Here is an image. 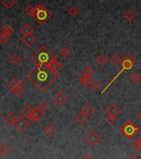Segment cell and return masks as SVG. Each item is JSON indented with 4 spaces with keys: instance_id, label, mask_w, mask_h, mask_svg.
I'll return each instance as SVG.
<instances>
[{
    "instance_id": "cell-1",
    "label": "cell",
    "mask_w": 141,
    "mask_h": 159,
    "mask_svg": "<svg viewBox=\"0 0 141 159\" xmlns=\"http://www.w3.org/2000/svg\"><path fill=\"white\" fill-rule=\"evenodd\" d=\"M26 78L40 91L44 92L58 78V73L54 72L49 65H36L26 74Z\"/></svg>"
},
{
    "instance_id": "cell-2",
    "label": "cell",
    "mask_w": 141,
    "mask_h": 159,
    "mask_svg": "<svg viewBox=\"0 0 141 159\" xmlns=\"http://www.w3.org/2000/svg\"><path fill=\"white\" fill-rule=\"evenodd\" d=\"M55 58L51 51L45 45H41L31 55V60L38 66L48 65Z\"/></svg>"
},
{
    "instance_id": "cell-3",
    "label": "cell",
    "mask_w": 141,
    "mask_h": 159,
    "mask_svg": "<svg viewBox=\"0 0 141 159\" xmlns=\"http://www.w3.org/2000/svg\"><path fill=\"white\" fill-rule=\"evenodd\" d=\"M51 13L42 4H36L34 7V13L32 18L40 25H45L51 19Z\"/></svg>"
},
{
    "instance_id": "cell-4",
    "label": "cell",
    "mask_w": 141,
    "mask_h": 159,
    "mask_svg": "<svg viewBox=\"0 0 141 159\" xmlns=\"http://www.w3.org/2000/svg\"><path fill=\"white\" fill-rule=\"evenodd\" d=\"M120 131L122 133V135L125 136L126 138L131 139L135 136L136 133H138L139 128L136 127L135 124L131 120H129L120 128Z\"/></svg>"
},
{
    "instance_id": "cell-5",
    "label": "cell",
    "mask_w": 141,
    "mask_h": 159,
    "mask_svg": "<svg viewBox=\"0 0 141 159\" xmlns=\"http://www.w3.org/2000/svg\"><path fill=\"white\" fill-rule=\"evenodd\" d=\"M121 66H122V69H121V70H120V72H119V73L117 74V75H116V76H115L114 78H113V80H111V81L110 83L107 84V86H106L105 89L103 90V91H102V94H103V93H104V92H105L106 90H107L108 88H109V87L111 86V85H112L113 82H114V81H115L116 79L118 78L119 76H120V75H121V74L123 72L124 70H131V69L133 68L134 63L131 62V61H122V63H121Z\"/></svg>"
},
{
    "instance_id": "cell-6",
    "label": "cell",
    "mask_w": 141,
    "mask_h": 159,
    "mask_svg": "<svg viewBox=\"0 0 141 159\" xmlns=\"http://www.w3.org/2000/svg\"><path fill=\"white\" fill-rule=\"evenodd\" d=\"M85 141L89 144L91 147H95L102 141L101 136L96 131H90L89 133L85 137Z\"/></svg>"
},
{
    "instance_id": "cell-7",
    "label": "cell",
    "mask_w": 141,
    "mask_h": 159,
    "mask_svg": "<svg viewBox=\"0 0 141 159\" xmlns=\"http://www.w3.org/2000/svg\"><path fill=\"white\" fill-rule=\"evenodd\" d=\"M29 124H30V123L27 120V119L23 117V116H20V117H18V119L16 121L14 126L18 132L23 133L26 130V128H28Z\"/></svg>"
},
{
    "instance_id": "cell-8",
    "label": "cell",
    "mask_w": 141,
    "mask_h": 159,
    "mask_svg": "<svg viewBox=\"0 0 141 159\" xmlns=\"http://www.w3.org/2000/svg\"><path fill=\"white\" fill-rule=\"evenodd\" d=\"M44 113L45 112L43 110H41L40 108L36 106L34 109H32V114H31V116L30 118V121L31 123L38 122L39 120L43 117Z\"/></svg>"
},
{
    "instance_id": "cell-9",
    "label": "cell",
    "mask_w": 141,
    "mask_h": 159,
    "mask_svg": "<svg viewBox=\"0 0 141 159\" xmlns=\"http://www.w3.org/2000/svg\"><path fill=\"white\" fill-rule=\"evenodd\" d=\"M106 112H107V115H111V116H115V117H116L117 115H119L121 114V110H120V108L118 107L117 104L112 103V104H111L110 105L108 106L107 110H106Z\"/></svg>"
},
{
    "instance_id": "cell-10",
    "label": "cell",
    "mask_w": 141,
    "mask_h": 159,
    "mask_svg": "<svg viewBox=\"0 0 141 159\" xmlns=\"http://www.w3.org/2000/svg\"><path fill=\"white\" fill-rule=\"evenodd\" d=\"M53 100L58 105H62L67 101V97L63 92H58L53 97Z\"/></svg>"
},
{
    "instance_id": "cell-11",
    "label": "cell",
    "mask_w": 141,
    "mask_h": 159,
    "mask_svg": "<svg viewBox=\"0 0 141 159\" xmlns=\"http://www.w3.org/2000/svg\"><path fill=\"white\" fill-rule=\"evenodd\" d=\"M22 42L23 44H25L26 47H31L36 42V37H34L33 34L27 35V36H23L22 37Z\"/></svg>"
},
{
    "instance_id": "cell-12",
    "label": "cell",
    "mask_w": 141,
    "mask_h": 159,
    "mask_svg": "<svg viewBox=\"0 0 141 159\" xmlns=\"http://www.w3.org/2000/svg\"><path fill=\"white\" fill-rule=\"evenodd\" d=\"M17 119H18V117L12 112H9L4 116V120H5V122L7 123L8 124H10V125L14 126Z\"/></svg>"
},
{
    "instance_id": "cell-13",
    "label": "cell",
    "mask_w": 141,
    "mask_h": 159,
    "mask_svg": "<svg viewBox=\"0 0 141 159\" xmlns=\"http://www.w3.org/2000/svg\"><path fill=\"white\" fill-rule=\"evenodd\" d=\"M14 33L13 30L11 27L8 26H2L0 27V36H11Z\"/></svg>"
},
{
    "instance_id": "cell-14",
    "label": "cell",
    "mask_w": 141,
    "mask_h": 159,
    "mask_svg": "<svg viewBox=\"0 0 141 159\" xmlns=\"http://www.w3.org/2000/svg\"><path fill=\"white\" fill-rule=\"evenodd\" d=\"M48 65H49L50 67L51 68L52 70H54V72H56V73H59V71L62 70V68H63L62 65L59 62V61H57L56 58L52 61Z\"/></svg>"
},
{
    "instance_id": "cell-15",
    "label": "cell",
    "mask_w": 141,
    "mask_h": 159,
    "mask_svg": "<svg viewBox=\"0 0 141 159\" xmlns=\"http://www.w3.org/2000/svg\"><path fill=\"white\" fill-rule=\"evenodd\" d=\"M22 86V81H21L18 77H13V78L8 82V86H9V88L11 89V90L13 89H15V88H17V87H18V86Z\"/></svg>"
},
{
    "instance_id": "cell-16",
    "label": "cell",
    "mask_w": 141,
    "mask_h": 159,
    "mask_svg": "<svg viewBox=\"0 0 141 159\" xmlns=\"http://www.w3.org/2000/svg\"><path fill=\"white\" fill-rule=\"evenodd\" d=\"M94 111H95V110H94V108L92 107L91 104H86L83 107L82 111H81V112H82L83 114H84L85 115H87V116L89 117L90 115H92V114L94 113Z\"/></svg>"
},
{
    "instance_id": "cell-17",
    "label": "cell",
    "mask_w": 141,
    "mask_h": 159,
    "mask_svg": "<svg viewBox=\"0 0 141 159\" xmlns=\"http://www.w3.org/2000/svg\"><path fill=\"white\" fill-rule=\"evenodd\" d=\"M22 114L23 117H25L26 119H30V118L31 116V114H32V108L28 105V104H26L25 105L24 107L22 108Z\"/></svg>"
},
{
    "instance_id": "cell-18",
    "label": "cell",
    "mask_w": 141,
    "mask_h": 159,
    "mask_svg": "<svg viewBox=\"0 0 141 159\" xmlns=\"http://www.w3.org/2000/svg\"><path fill=\"white\" fill-rule=\"evenodd\" d=\"M20 32L22 36H27V35H31L33 33V29L31 28V27L29 24H25L20 29Z\"/></svg>"
},
{
    "instance_id": "cell-19",
    "label": "cell",
    "mask_w": 141,
    "mask_h": 159,
    "mask_svg": "<svg viewBox=\"0 0 141 159\" xmlns=\"http://www.w3.org/2000/svg\"><path fill=\"white\" fill-rule=\"evenodd\" d=\"M96 61H97V63H98V65H100L101 67H103V66H104V65L107 63L108 58L107 57V56H106L105 54L101 53L100 55L98 56V57H97Z\"/></svg>"
},
{
    "instance_id": "cell-20",
    "label": "cell",
    "mask_w": 141,
    "mask_h": 159,
    "mask_svg": "<svg viewBox=\"0 0 141 159\" xmlns=\"http://www.w3.org/2000/svg\"><path fill=\"white\" fill-rule=\"evenodd\" d=\"M88 118H89L88 116L85 115L84 114H83V113L81 112L79 113V115H77V116H76V120H77V122L79 123L80 125H83V124H85V123L87 122Z\"/></svg>"
},
{
    "instance_id": "cell-21",
    "label": "cell",
    "mask_w": 141,
    "mask_h": 159,
    "mask_svg": "<svg viewBox=\"0 0 141 159\" xmlns=\"http://www.w3.org/2000/svg\"><path fill=\"white\" fill-rule=\"evenodd\" d=\"M79 82L82 84L83 86H89V84L91 83L92 79H91L90 76H87V75L83 74V75H82V76H80L79 78Z\"/></svg>"
},
{
    "instance_id": "cell-22",
    "label": "cell",
    "mask_w": 141,
    "mask_h": 159,
    "mask_svg": "<svg viewBox=\"0 0 141 159\" xmlns=\"http://www.w3.org/2000/svg\"><path fill=\"white\" fill-rule=\"evenodd\" d=\"M67 13L69 14L71 18H76L79 14V10L76 6H71L70 8L67 10Z\"/></svg>"
},
{
    "instance_id": "cell-23",
    "label": "cell",
    "mask_w": 141,
    "mask_h": 159,
    "mask_svg": "<svg viewBox=\"0 0 141 159\" xmlns=\"http://www.w3.org/2000/svg\"><path fill=\"white\" fill-rule=\"evenodd\" d=\"M9 153H11V148L8 144L3 143L0 145V153L3 156H7Z\"/></svg>"
},
{
    "instance_id": "cell-24",
    "label": "cell",
    "mask_w": 141,
    "mask_h": 159,
    "mask_svg": "<svg viewBox=\"0 0 141 159\" xmlns=\"http://www.w3.org/2000/svg\"><path fill=\"white\" fill-rule=\"evenodd\" d=\"M17 3L16 0H2L1 3L3 4V6L7 9H11L14 7V5Z\"/></svg>"
},
{
    "instance_id": "cell-25",
    "label": "cell",
    "mask_w": 141,
    "mask_h": 159,
    "mask_svg": "<svg viewBox=\"0 0 141 159\" xmlns=\"http://www.w3.org/2000/svg\"><path fill=\"white\" fill-rule=\"evenodd\" d=\"M110 61L113 65L117 66V65L122 61V59H121V57L118 55V54L115 53V54H113V55L111 56V57L110 58Z\"/></svg>"
},
{
    "instance_id": "cell-26",
    "label": "cell",
    "mask_w": 141,
    "mask_h": 159,
    "mask_svg": "<svg viewBox=\"0 0 141 159\" xmlns=\"http://www.w3.org/2000/svg\"><path fill=\"white\" fill-rule=\"evenodd\" d=\"M44 133H45V134H46V136H52L54 133V128L53 127L52 124L48 123V124H46V125L45 126V128H44Z\"/></svg>"
},
{
    "instance_id": "cell-27",
    "label": "cell",
    "mask_w": 141,
    "mask_h": 159,
    "mask_svg": "<svg viewBox=\"0 0 141 159\" xmlns=\"http://www.w3.org/2000/svg\"><path fill=\"white\" fill-rule=\"evenodd\" d=\"M135 13L132 10H128L126 11V13H124V18L129 22H131L133 21L134 19H135Z\"/></svg>"
},
{
    "instance_id": "cell-28",
    "label": "cell",
    "mask_w": 141,
    "mask_h": 159,
    "mask_svg": "<svg viewBox=\"0 0 141 159\" xmlns=\"http://www.w3.org/2000/svg\"><path fill=\"white\" fill-rule=\"evenodd\" d=\"M10 61L13 63V65H19L21 62H22V58L18 55V54H16V53H13L12 56L10 58Z\"/></svg>"
},
{
    "instance_id": "cell-29",
    "label": "cell",
    "mask_w": 141,
    "mask_h": 159,
    "mask_svg": "<svg viewBox=\"0 0 141 159\" xmlns=\"http://www.w3.org/2000/svg\"><path fill=\"white\" fill-rule=\"evenodd\" d=\"M59 53H60V55H61L62 57L67 58L68 56H70V54H71V52H70V50H69L67 47H62L61 48H60Z\"/></svg>"
},
{
    "instance_id": "cell-30",
    "label": "cell",
    "mask_w": 141,
    "mask_h": 159,
    "mask_svg": "<svg viewBox=\"0 0 141 159\" xmlns=\"http://www.w3.org/2000/svg\"><path fill=\"white\" fill-rule=\"evenodd\" d=\"M24 13L26 14V15L29 16V17H32L33 16V13H34V7L31 4H27V5L24 8Z\"/></svg>"
},
{
    "instance_id": "cell-31",
    "label": "cell",
    "mask_w": 141,
    "mask_h": 159,
    "mask_svg": "<svg viewBox=\"0 0 141 159\" xmlns=\"http://www.w3.org/2000/svg\"><path fill=\"white\" fill-rule=\"evenodd\" d=\"M130 81L134 84H138L140 81V75H139L137 72H135L130 76Z\"/></svg>"
},
{
    "instance_id": "cell-32",
    "label": "cell",
    "mask_w": 141,
    "mask_h": 159,
    "mask_svg": "<svg viewBox=\"0 0 141 159\" xmlns=\"http://www.w3.org/2000/svg\"><path fill=\"white\" fill-rule=\"evenodd\" d=\"M12 92L16 96H20V95H22L24 93V88H23L22 86H20L15 88V89L12 90Z\"/></svg>"
},
{
    "instance_id": "cell-33",
    "label": "cell",
    "mask_w": 141,
    "mask_h": 159,
    "mask_svg": "<svg viewBox=\"0 0 141 159\" xmlns=\"http://www.w3.org/2000/svg\"><path fill=\"white\" fill-rule=\"evenodd\" d=\"M121 59H122V61H131V62L135 63V57L132 54H131V53H126L125 55L121 57Z\"/></svg>"
},
{
    "instance_id": "cell-34",
    "label": "cell",
    "mask_w": 141,
    "mask_h": 159,
    "mask_svg": "<svg viewBox=\"0 0 141 159\" xmlns=\"http://www.w3.org/2000/svg\"><path fill=\"white\" fill-rule=\"evenodd\" d=\"M89 87L93 91H96V90H98L100 88V84H99V82L98 81H96V80H92L91 83L89 84Z\"/></svg>"
},
{
    "instance_id": "cell-35",
    "label": "cell",
    "mask_w": 141,
    "mask_h": 159,
    "mask_svg": "<svg viewBox=\"0 0 141 159\" xmlns=\"http://www.w3.org/2000/svg\"><path fill=\"white\" fill-rule=\"evenodd\" d=\"M94 73H95V70H94V68L92 67V66H91V65H87V67L85 68V70H84L85 75H87V76L91 77V76H92Z\"/></svg>"
},
{
    "instance_id": "cell-36",
    "label": "cell",
    "mask_w": 141,
    "mask_h": 159,
    "mask_svg": "<svg viewBox=\"0 0 141 159\" xmlns=\"http://www.w3.org/2000/svg\"><path fill=\"white\" fill-rule=\"evenodd\" d=\"M133 146L137 151H141V138H139L134 143Z\"/></svg>"
},
{
    "instance_id": "cell-37",
    "label": "cell",
    "mask_w": 141,
    "mask_h": 159,
    "mask_svg": "<svg viewBox=\"0 0 141 159\" xmlns=\"http://www.w3.org/2000/svg\"><path fill=\"white\" fill-rule=\"evenodd\" d=\"M106 120H107V122L108 123H110V124H112L114 123L115 122V120H116V117L115 116H111V115H107V117H106Z\"/></svg>"
},
{
    "instance_id": "cell-38",
    "label": "cell",
    "mask_w": 141,
    "mask_h": 159,
    "mask_svg": "<svg viewBox=\"0 0 141 159\" xmlns=\"http://www.w3.org/2000/svg\"><path fill=\"white\" fill-rule=\"evenodd\" d=\"M37 107H39L41 110H43L44 112H45V111L47 110V104H46L45 102H41V103L37 105Z\"/></svg>"
},
{
    "instance_id": "cell-39",
    "label": "cell",
    "mask_w": 141,
    "mask_h": 159,
    "mask_svg": "<svg viewBox=\"0 0 141 159\" xmlns=\"http://www.w3.org/2000/svg\"><path fill=\"white\" fill-rule=\"evenodd\" d=\"M10 40L8 36H0V42L2 43H7Z\"/></svg>"
},
{
    "instance_id": "cell-40",
    "label": "cell",
    "mask_w": 141,
    "mask_h": 159,
    "mask_svg": "<svg viewBox=\"0 0 141 159\" xmlns=\"http://www.w3.org/2000/svg\"><path fill=\"white\" fill-rule=\"evenodd\" d=\"M128 159H140V158H139L137 155H135V154H132V155H131Z\"/></svg>"
},
{
    "instance_id": "cell-41",
    "label": "cell",
    "mask_w": 141,
    "mask_h": 159,
    "mask_svg": "<svg viewBox=\"0 0 141 159\" xmlns=\"http://www.w3.org/2000/svg\"><path fill=\"white\" fill-rule=\"evenodd\" d=\"M83 159H95V158H94V157H93L92 156H91V155H89V154H87V155H86V156L83 157Z\"/></svg>"
},
{
    "instance_id": "cell-42",
    "label": "cell",
    "mask_w": 141,
    "mask_h": 159,
    "mask_svg": "<svg viewBox=\"0 0 141 159\" xmlns=\"http://www.w3.org/2000/svg\"><path fill=\"white\" fill-rule=\"evenodd\" d=\"M137 116H138V118L139 119L141 120V110L139 111V112L138 113V115H137Z\"/></svg>"
},
{
    "instance_id": "cell-43",
    "label": "cell",
    "mask_w": 141,
    "mask_h": 159,
    "mask_svg": "<svg viewBox=\"0 0 141 159\" xmlns=\"http://www.w3.org/2000/svg\"><path fill=\"white\" fill-rule=\"evenodd\" d=\"M1 113H2V112H1V110H0V115H1Z\"/></svg>"
},
{
    "instance_id": "cell-44",
    "label": "cell",
    "mask_w": 141,
    "mask_h": 159,
    "mask_svg": "<svg viewBox=\"0 0 141 159\" xmlns=\"http://www.w3.org/2000/svg\"><path fill=\"white\" fill-rule=\"evenodd\" d=\"M140 81H141V75H140Z\"/></svg>"
}]
</instances>
